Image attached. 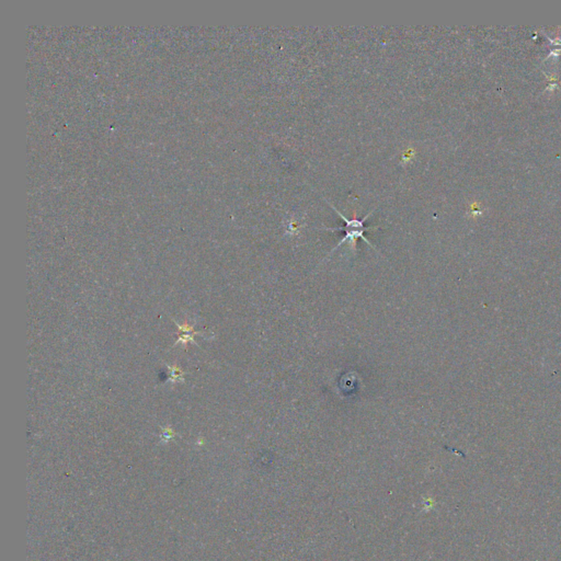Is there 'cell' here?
Masks as SVG:
<instances>
[{"mask_svg": "<svg viewBox=\"0 0 561 561\" xmlns=\"http://www.w3.org/2000/svg\"><path fill=\"white\" fill-rule=\"evenodd\" d=\"M328 204L331 205V208L335 210V213L340 215L341 218L344 219V223H346L344 227H339V228H331V227L325 228L326 230H331V232L344 233V238L339 242L338 245L333 248V250L331 251V253H335L339 247H341L344 244L348 242V246L351 248L352 253L355 255V253H357V240L359 239L364 240L367 245L376 250V248L374 247V245L371 244L370 240L367 239L366 237H365V233L368 232V230H372V229L374 230V229L378 228V227H373L372 228V227L365 226V222L367 221V218L370 217L371 214L374 213V210H371L370 213L366 214V215L362 218H357V213H353V217L350 219V218L346 217L344 214L341 213L340 210H338V208H335L331 203L328 202Z\"/></svg>", "mask_w": 561, "mask_h": 561, "instance_id": "obj_1", "label": "cell"}]
</instances>
